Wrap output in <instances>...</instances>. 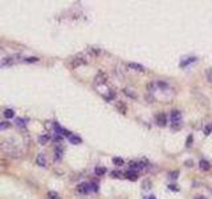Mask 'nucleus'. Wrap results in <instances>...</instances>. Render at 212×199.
Masks as SVG:
<instances>
[{"label": "nucleus", "mask_w": 212, "mask_h": 199, "mask_svg": "<svg viewBox=\"0 0 212 199\" xmlns=\"http://www.w3.org/2000/svg\"><path fill=\"white\" fill-rule=\"evenodd\" d=\"M0 150H3L4 153L7 154V155H10V157H20V154H21V150L17 147V145L13 142L12 139H4L0 142Z\"/></svg>", "instance_id": "f257e3e1"}, {"label": "nucleus", "mask_w": 212, "mask_h": 199, "mask_svg": "<svg viewBox=\"0 0 212 199\" xmlns=\"http://www.w3.org/2000/svg\"><path fill=\"white\" fill-rule=\"evenodd\" d=\"M88 64V60L86 59H84L82 56H76V57H73V59H70L69 61V66L70 68H77V66H81V65H86Z\"/></svg>", "instance_id": "f03ea898"}, {"label": "nucleus", "mask_w": 212, "mask_h": 199, "mask_svg": "<svg viewBox=\"0 0 212 199\" xmlns=\"http://www.w3.org/2000/svg\"><path fill=\"white\" fill-rule=\"evenodd\" d=\"M76 191L80 195H88L92 190H90V183L88 182H82V183H78L77 187H76Z\"/></svg>", "instance_id": "7ed1b4c3"}, {"label": "nucleus", "mask_w": 212, "mask_h": 199, "mask_svg": "<svg viewBox=\"0 0 212 199\" xmlns=\"http://www.w3.org/2000/svg\"><path fill=\"white\" fill-rule=\"evenodd\" d=\"M167 122H169V117H167V114L165 112H161V113H158L155 116V123L158 126L165 127L167 125Z\"/></svg>", "instance_id": "20e7f679"}, {"label": "nucleus", "mask_w": 212, "mask_h": 199, "mask_svg": "<svg viewBox=\"0 0 212 199\" xmlns=\"http://www.w3.org/2000/svg\"><path fill=\"white\" fill-rule=\"evenodd\" d=\"M106 81H108V76H106L105 72H98L97 76L94 77V85L96 86L104 85V84H106Z\"/></svg>", "instance_id": "39448f33"}, {"label": "nucleus", "mask_w": 212, "mask_h": 199, "mask_svg": "<svg viewBox=\"0 0 212 199\" xmlns=\"http://www.w3.org/2000/svg\"><path fill=\"white\" fill-rule=\"evenodd\" d=\"M196 61H198V57H195V56L183 57V59L180 60L179 66H180V68H186V66H188V65H191V64H194V63H196Z\"/></svg>", "instance_id": "423d86ee"}, {"label": "nucleus", "mask_w": 212, "mask_h": 199, "mask_svg": "<svg viewBox=\"0 0 212 199\" xmlns=\"http://www.w3.org/2000/svg\"><path fill=\"white\" fill-rule=\"evenodd\" d=\"M123 178L131 180V182H135V180H138L139 178V174L138 171H134V170H127L126 172H123Z\"/></svg>", "instance_id": "0eeeda50"}, {"label": "nucleus", "mask_w": 212, "mask_h": 199, "mask_svg": "<svg viewBox=\"0 0 212 199\" xmlns=\"http://www.w3.org/2000/svg\"><path fill=\"white\" fill-rule=\"evenodd\" d=\"M171 122L174 123V122H182V112L180 110H172L171 112Z\"/></svg>", "instance_id": "6e6552de"}, {"label": "nucleus", "mask_w": 212, "mask_h": 199, "mask_svg": "<svg viewBox=\"0 0 212 199\" xmlns=\"http://www.w3.org/2000/svg\"><path fill=\"white\" fill-rule=\"evenodd\" d=\"M63 154H64V147L60 145H57L55 147V161L59 162L61 161V158H63Z\"/></svg>", "instance_id": "1a4fd4ad"}, {"label": "nucleus", "mask_w": 212, "mask_h": 199, "mask_svg": "<svg viewBox=\"0 0 212 199\" xmlns=\"http://www.w3.org/2000/svg\"><path fill=\"white\" fill-rule=\"evenodd\" d=\"M36 163L40 167H45L47 166V158H45V154L44 153H39L37 157H36Z\"/></svg>", "instance_id": "9d476101"}, {"label": "nucleus", "mask_w": 212, "mask_h": 199, "mask_svg": "<svg viewBox=\"0 0 212 199\" xmlns=\"http://www.w3.org/2000/svg\"><path fill=\"white\" fill-rule=\"evenodd\" d=\"M199 169L203 171H208L211 169V162L207 161V159H200L199 161Z\"/></svg>", "instance_id": "9b49d317"}, {"label": "nucleus", "mask_w": 212, "mask_h": 199, "mask_svg": "<svg viewBox=\"0 0 212 199\" xmlns=\"http://www.w3.org/2000/svg\"><path fill=\"white\" fill-rule=\"evenodd\" d=\"M116 108L119 113H122V114H126L127 113V105L123 102V101H117V104H116Z\"/></svg>", "instance_id": "f8f14e48"}, {"label": "nucleus", "mask_w": 212, "mask_h": 199, "mask_svg": "<svg viewBox=\"0 0 212 199\" xmlns=\"http://www.w3.org/2000/svg\"><path fill=\"white\" fill-rule=\"evenodd\" d=\"M127 66H129L130 69H132V70H137V72H145V70H146L145 66L138 64V63H129V64H127Z\"/></svg>", "instance_id": "ddd939ff"}, {"label": "nucleus", "mask_w": 212, "mask_h": 199, "mask_svg": "<svg viewBox=\"0 0 212 199\" xmlns=\"http://www.w3.org/2000/svg\"><path fill=\"white\" fill-rule=\"evenodd\" d=\"M68 139H69V142L72 145H81L82 143V138H81V137H78V135H76V134H72Z\"/></svg>", "instance_id": "4468645a"}, {"label": "nucleus", "mask_w": 212, "mask_h": 199, "mask_svg": "<svg viewBox=\"0 0 212 199\" xmlns=\"http://www.w3.org/2000/svg\"><path fill=\"white\" fill-rule=\"evenodd\" d=\"M16 57H19V56H10V57H6L2 63H0V65H10V64H13V63H16Z\"/></svg>", "instance_id": "2eb2a0df"}, {"label": "nucleus", "mask_w": 212, "mask_h": 199, "mask_svg": "<svg viewBox=\"0 0 212 199\" xmlns=\"http://www.w3.org/2000/svg\"><path fill=\"white\" fill-rule=\"evenodd\" d=\"M155 85H157V88H159V89H162V90H166V89H169L170 88L169 82L163 81V80H158V81L155 82Z\"/></svg>", "instance_id": "dca6fc26"}, {"label": "nucleus", "mask_w": 212, "mask_h": 199, "mask_svg": "<svg viewBox=\"0 0 212 199\" xmlns=\"http://www.w3.org/2000/svg\"><path fill=\"white\" fill-rule=\"evenodd\" d=\"M49 139H51V135L49 134H41V135H39V143L40 145H47L48 142H49Z\"/></svg>", "instance_id": "f3484780"}, {"label": "nucleus", "mask_w": 212, "mask_h": 199, "mask_svg": "<svg viewBox=\"0 0 212 199\" xmlns=\"http://www.w3.org/2000/svg\"><path fill=\"white\" fill-rule=\"evenodd\" d=\"M88 53H89L92 57H97L98 55H101V49L100 48H96V47H90L89 49H88Z\"/></svg>", "instance_id": "a211bd4d"}, {"label": "nucleus", "mask_w": 212, "mask_h": 199, "mask_svg": "<svg viewBox=\"0 0 212 199\" xmlns=\"http://www.w3.org/2000/svg\"><path fill=\"white\" fill-rule=\"evenodd\" d=\"M106 167H102V166H97L96 169H94V174L97 175V176H102V175H105L106 174Z\"/></svg>", "instance_id": "6ab92c4d"}, {"label": "nucleus", "mask_w": 212, "mask_h": 199, "mask_svg": "<svg viewBox=\"0 0 212 199\" xmlns=\"http://www.w3.org/2000/svg\"><path fill=\"white\" fill-rule=\"evenodd\" d=\"M116 92H114V90H112V89H110L109 92H108V94H104V98L106 100V101H113L114 98H116Z\"/></svg>", "instance_id": "aec40b11"}, {"label": "nucleus", "mask_w": 212, "mask_h": 199, "mask_svg": "<svg viewBox=\"0 0 212 199\" xmlns=\"http://www.w3.org/2000/svg\"><path fill=\"white\" fill-rule=\"evenodd\" d=\"M3 116L6 117L7 119H11V118L15 117V112H13V109H6L3 112Z\"/></svg>", "instance_id": "412c9836"}, {"label": "nucleus", "mask_w": 212, "mask_h": 199, "mask_svg": "<svg viewBox=\"0 0 212 199\" xmlns=\"http://www.w3.org/2000/svg\"><path fill=\"white\" fill-rule=\"evenodd\" d=\"M129 167H130V170H134V171H138L139 169H142V167H141V162H134V161L129 162Z\"/></svg>", "instance_id": "4be33fe9"}, {"label": "nucleus", "mask_w": 212, "mask_h": 199, "mask_svg": "<svg viewBox=\"0 0 212 199\" xmlns=\"http://www.w3.org/2000/svg\"><path fill=\"white\" fill-rule=\"evenodd\" d=\"M122 92H123V94H126L127 97H130V98H132V100L137 98V94H135L134 92H131V89H129V88H125V89H122Z\"/></svg>", "instance_id": "5701e85b"}, {"label": "nucleus", "mask_w": 212, "mask_h": 199, "mask_svg": "<svg viewBox=\"0 0 212 199\" xmlns=\"http://www.w3.org/2000/svg\"><path fill=\"white\" fill-rule=\"evenodd\" d=\"M113 163H114L116 166L121 167V166L125 165V161H123V158H121V157H114V158H113Z\"/></svg>", "instance_id": "b1692460"}, {"label": "nucleus", "mask_w": 212, "mask_h": 199, "mask_svg": "<svg viewBox=\"0 0 212 199\" xmlns=\"http://www.w3.org/2000/svg\"><path fill=\"white\" fill-rule=\"evenodd\" d=\"M53 129H55L56 134H60V135H63V130H64V127H61L59 122H53Z\"/></svg>", "instance_id": "393cba45"}, {"label": "nucleus", "mask_w": 212, "mask_h": 199, "mask_svg": "<svg viewBox=\"0 0 212 199\" xmlns=\"http://www.w3.org/2000/svg\"><path fill=\"white\" fill-rule=\"evenodd\" d=\"M110 176H112V178H116V179L123 178V172H121L119 170H114V171L110 172Z\"/></svg>", "instance_id": "a878e982"}, {"label": "nucleus", "mask_w": 212, "mask_h": 199, "mask_svg": "<svg viewBox=\"0 0 212 199\" xmlns=\"http://www.w3.org/2000/svg\"><path fill=\"white\" fill-rule=\"evenodd\" d=\"M40 59L39 57H35V56H31V57H24L23 59V61L24 63H28V64H31V63H37Z\"/></svg>", "instance_id": "bb28decb"}, {"label": "nucleus", "mask_w": 212, "mask_h": 199, "mask_svg": "<svg viewBox=\"0 0 212 199\" xmlns=\"http://www.w3.org/2000/svg\"><path fill=\"white\" fill-rule=\"evenodd\" d=\"M10 127H11V122H8L7 119L0 122V130H7V129H10Z\"/></svg>", "instance_id": "cd10ccee"}, {"label": "nucleus", "mask_w": 212, "mask_h": 199, "mask_svg": "<svg viewBox=\"0 0 212 199\" xmlns=\"http://www.w3.org/2000/svg\"><path fill=\"white\" fill-rule=\"evenodd\" d=\"M47 197H48V199H60L59 193H56V191H48Z\"/></svg>", "instance_id": "c85d7f7f"}, {"label": "nucleus", "mask_w": 212, "mask_h": 199, "mask_svg": "<svg viewBox=\"0 0 212 199\" xmlns=\"http://www.w3.org/2000/svg\"><path fill=\"white\" fill-rule=\"evenodd\" d=\"M147 90H149V93H154V92L157 90L155 81H153V82H149V84H147Z\"/></svg>", "instance_id": "c756f323"}, {"label": "nucleus", "mask_w": 212, "mask_h": 199, "mask_svg": "<svg viewBox=\"0 0 212 199\" xmlns=\"http://www.w3.org/2000/svg\"><path fill=\"white\" fill-rule=\"evenodd\" d=\"M192 143H194V135L190 134L187 137V139H186V147H191Z\"/></svg>", "instance_id": "7c9ffc66"}, {"label": "nucleus", "mask_w": 212, "mask_h": 199, "mask_svg": "<svg viewBox=\"0 0 212 199\" xmlns=\"http://www.w3.org/2000/svg\"><path fill=\"white\" fill-rule=\"evenodd\" d=\"M182 126H183V123L182 122H174V123H171V129L172 130H180L182 129Z\"/></svg>", "instance_id": "2f4dec72"}, {"label": "nucleus", "mask_w": 212, "mask_h": 199, "mask_svg": "<svg viewBox=\"0 0 212 199\" xmlns=\"http://www.w3.org/2000/svg\"><path fill=\"white\" fill-rule=\"evenodd\" d=\"M15 125L19 126V127H24L25 126V119H23V118H16L15 119Z\"/></svg>", "instance_id": "473e14b6"}, {"label": "nucleus", "mask_w": 212, "mask_h": 199, "mask_svg": "<svg viewBox=\"0 0 212 199\" xmlns=\"http://www.w3.org/2000/svg\"><path fill=\"white\" fill-rule=\"evenodd\" d=\"M212 133V123H208L206 127H204V134L206 135H210Z\"/></svg>", "instance_id": "72a5a7b5"}, {"label": "nucleus", "mask_w": 212, "mask_h": 199, "mask_svg": "<svg viewBox=\"0 0 212 199\" xmlns=\"http://www.w3.org/2000/svg\"><path fill=\"white\" fill-rule=\"evenodd\" d=\"M90 190L93 193L98 191V183H97V182H90Z\"/></svg>", "instance_id": "f704fd0d"}, {"label": "nucleus", "mask_w": 212, "mask_h": 199, "mask_svg": "<svg viewBox=\"0 0 212 199\" xmlns=\"http://www.w3.org/2000/svg\"><path fill=\"white\" fill-rule=\"evenodd\" d=\"M206 76H207V80H208V81L212 84V68L206 70Z\"/></svg>", "instance_id": "c9c22d12"}, {"label": "nucleus", "mask_w": 212, "mask_h": 199, "mask_svg": "<svg viewBox=\"0 0 212 199\" xmlns=\"http://www.w3.org/2000/svg\"><path fill=\"white\" fill-rule=\"evenodd\" d=\"M53 141L57 143H61L63 142V135H60V134H55V137H53Z\"/></svg>", "instance_id": "e433bc0d"}, {"label": "nucleus", "mask_w": 212, "mask_h": 199, "mask_svg": "<svg viewBox=\"0 0 212 199\" xmlns=\"http://www.w3.org/2000/svg\"><path fill=\"white\" fill-rule=\"evenodd\" d=\"M169 176H170L171 179H178V176H179V171H171Z\"/></svg>", "instance_id": "4c0bfd02"}, {"label": "nucleus", "mask_w": 212, "mask_h": 199, "mask_svg": "<svg viewBox=\"0 0 212 199\" xmlns=\"http://www.w3.org/2000/svg\"><path fill=\"white\" fill-rule=\"evenodd\" d=\"M72 134H73V133L70 131V130H66V129L63 130V135H64V137H68V138H69V137L72 135Z\"/></svg>", "instance_id": "58836bf2"}, {"label": "nucleus", "mask_w": 212, "mask_h": 199, "mask_svg": "<svg viewBox=\"0 0 212 199\" xmlns=\"http://www.w3.org/2000/svg\"><path fill=\"white\" fill-rule=\"evenodd\" d=\"M169 189L171 191H179V187L176 184H169Z\"/></svg>", "instance_id": "ea45409f"}, {"label": "nucleus", "mask_w": 212, "mask_h": 199, "mask_svg": "<svg viewBox=\"0 0 212 199\" xmlns=\"http://www.w3.org/2000/svg\"><path fill=\"white\" fill-rule=\"evenodd\" d=\"M184 165H186V166H188V167H192V166H194V162L191 161V159H188V161H186V162H184Z\"/></svg>", "instance_id": "a19ab883"}, {"label": "nucleus", "mask_w": 212, "mask_h": 199, "mask_svg": "<svg viewBox=\"0 0 212 199\" xmlns=\"http://www.w3.org/2000/svg\"><path fill=\"white\" fill-rule=\"evenodd\" d=\"M150 184V180H146V182H143V189H150L151 186H149Z\"/></svg>", "instance_id": "79ce46f5"}, {"label": "nucleus", "mask_w": 212, "mask_h": 199, "mask_svg": "<svg viewBox=\"0 0 212 199\" xmlns=\"http://www.w3.org/2000/svg\"><path fill=\"white\" fill-rule=\"evenodd\" d=\"M145 199H157V198H155V195H150V197H147V198H145Z\"/></svg>", "instance_id": "37998d69"}, {"label": "nucleus", "mask_w": 212, "mask_h": 199, "mask_svg": "<svg viewBox=\"0 0 212 199\" xmlns=\"http://www.w3.org/2000/svg\"><path fill=\"white\" fill-rule=\"evenodd\" d=\"M195 199H207L206 197H203V195H199V197H196Z\"/></svg>", "instance_id": "c03bdc74"}, {"label": "nucleus", "mask_w": 212, "mask_h": 199, "mask_svg": "<svg viewBox=\"0 0 212 199\" xmlns=\"http://www.w3.org/2000/svg\"><path fill=\"white\" fill-rule=\"evenodd\" d=\"M0 49H2V47H0Z\"/></svg>", "instance_id": "a18cd8bd"}]
</instances>
